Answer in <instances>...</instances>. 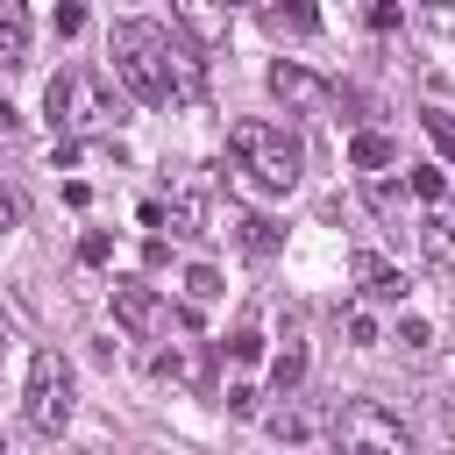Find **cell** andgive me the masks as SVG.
<instances>
[{
    "mask_svg": "<svg viewBox=\"0 0 455 455\" xmlns=\"http://www.w3.org/2000/svg\"><path fill=\"white\" fill-rule=\"evenodd\" d=\"M228 149H235V171H242L256 192H291L299 171H306V142H299L284 121H263V114L235 121V128H228Z\"/></svg>",
    "mask_w": 455,
    "mask_h": 455,
    "instance_id": "cell-1",
    "label": "cell"
},
{
    "mask_svg": "<svg viewBox=\"0 0 455 455\" xmlns=\"http://www.w3.org/2000/svg\"><path fill=\"white\" fill-rule=\"evenodd\" d=\"M164 43H171L164 21H121L114 43H107V78L128 85L142 107H164L171 100V85H164Z\"/></svg>",
    "mask_w": 455,
    "mask_h": 455,
    "instance_id": "cell-2",
    "label": "cell"
},
{
    "mask_svg": "<svg viewBox=\"0 0 455 455\" xmlns=\"http://www.w3.org/2000/svg\"><path fill=\"white\" fill-rule=\"evenodd\" d=\"M43 121H50L57 142H78L85 128H107V121H121V114H114L100 71H57V78L43 85Z\"/></svg>",
    "mask_w": 455,
    "mask_h": 455,
    "instance_id": "cell-3",
    "label": "cell"
},
{
    "mask_svg": "<svg viewBox=\"0 0 455 455\" xmlns=\"http://www.w3.org/2000/svg\"><path fill=\"white\" fill-rule=\"evenodd\" d=\"M327 434H334L341 455H412V427L391 405H377V398H348L327 419Z\"/></svg>",
    "mask_w": 455,
    "mask_h": 455,
    "instance_id": "cell-4",
    "label": "cell"
},
{
    "mask_svg": "<svg viewBox=\"0 0 455 455\" xmlns=\"http://www.w3.org/2000/svg\"><path fill=\"white\" fill-rule=\"evenodd\" d=\"M21 405H28V427H36V434H64V427H71L78 391H71V363H64L57 348H36V355H28V391H21Z\"/></svg>",
    "mask_w": 455,
    "mask_h": 455,
    "instance_id": "cell-5",
    "label": "cell"
},
{
    "mask_svg": "<svg viewBox=\"0 0 455 455\" xmlns=\"http://www.w3.org/2000/svg\"><path fill=\"white\" fill-rule=\"evenodd\" d=\"M270 92L291 107V114H334V85L320 71H306L299 57H277L270 64Z\"/></svg>",
    "mask_w": 455,
    "mask_h": 455,
    "instance_id": "cell-6",
    "label": "cell"
},
{
    "mask_svg": "<svg viewBox=\"0 0 455 455\" xmlns=\"http://www.w3.org/2000/svg\"><path fill=\"white\" fill-rule=\"evenodd\" d=\"M114 320L128 327V334H171V306L149 291V284H114Z\"/></svg>",
    "mask_w": 455,
    "mask_h": 455,
    "instance_id": "cell-7",
    "label": "cell"
},
{
    "mask_svg": "<svg viewBox=\"0 0 455 455\" xmlns=\"http://www.w3.org/2000/svg\"><path fill=\"white\" fill-rule=\"evenodd\" d=\"M164 85H171V100H185V107H192V100H206V57H199V50H185L178 36L164 43Z\"/></svg>",
    "mask_w": 455,
    "mask_h": 455,
    "instance_id": "cell-8",
    "label": "cell"
},
{
    "mask_svg": "<svg viewBox=\"0 0 455 455\" xmlns=\"http://www.w3.org/2000/svg\"><path fill=\"white\" fill-rule=\"evenodd\" d=\"M348 164H355L363 178H384V171L398 164V142H391L384 128H355V135H348Z\"/></svg>",
    "mask_w": 455,
    "mask_h": 455,
    "instance_id": "cell-9",
    "label": "cell"
},
{
    "mask_svg": "<svg viewBox=\"0 0 455 455\" xmlns=\"http://www.w3.org/2000/svg\"><path fill=\"white\" fill-rule=\"evenodd\" d=\"M355 277H363V291H370V299H384V306H398V299L412 291V284H405V270H398V263H384L377 249H363V256H355Z\"/></svg>",
    "mask_w": 455,
    "mask_h": 455,
    "instance_id": "cell-10",
    "label": "cell"
},
{
    "mask_svg": "<svg viewBox=\"0 0 455 455\" xmlns=\"http://www.w3.org/2000/svg\"><path fill=\"white\" fill-rule=\"evenodd\" d=\"M171 28H185V36H199V43H220V36H228V7L178 0V7H171Z\"/></svg>",
    "mask_w": 455,
    "mask_h": 455,
    "instance_id": "cell-11",
    "label": "cell"
},
{
    "mask_svg": "<svg viewBox=\"0 0 455 455\" xmlns=\"http://www.w3.org/2000/svg\"><path fill=\"white\" fill-rule=\"evenodd\" d=\"M14 64H28V14H21V0H0V71H14Z\"/></svg>",
    "mask_w": 455,
    "mask_h": 455,
    "instance_id": "cell-12",
    "label": "cell"
},
{
    "mask_svg": "<svg viewBox=\"0 0 455 455\" xmlns=\"http://www.w3.org/2000/svg\"><path fill=\"white\" fill-rule=\"evenodd\" d=\"M419 249H427V270H434V277H448L455 242H448V220H441V213H427V220H419Z\"/></svg>",
    "mask_w": 455,
    "mask_h": 455,
    "instance_id": "cell-13",
    "label": "cell"
},
{
    "mask_svg": "<svg viewBox=\"0 0 455 455\" xmlns=\"http://www.w3.org/2000/svg\"><path fill=\"white\" fill-rule=\"evenodd\" d=\"M405 192H412L419 206H441V199H448V171H441V164H419V171H405Z\"/></svg>",
    "mask_w": 455,
    "mask_h": 455,
    "instance_id": "cell-14",
    "label": "cell"
},
{
    "mask_svg": "<svg viewBox=\"0 0 455 455\" xmlns=\"http://www.w3.org/2000/svg\"><path fill=\"white\" fill-rule=\"evenodd\" d=\"M228 220H235V235H242L249 256H270V249H277V228H270L263 213H228Z\"/></svg>",
    "mask_w": 455,
    "mask_h": 455,
    "instance_id": "cell-15",
    "label": "cell"
},
{
    "mask_svg": "<svg viewBox=\"0 0 455 455\" xmlns=\"http://www.w3.org/2000/svg\"><path fill=\"white\" fill-rule=\"evenodd\" d=\"M341 334H348V348H377L384 341V327H377L370 306H341Z\"/></svg>",
    "mask_w": 455,
    "mask_h": 455,
    "instance_id": "cell-16",
    "label": "cell"
},
{
    "mask_svg": "<svg viewBox=\"0 0 455 455\" xmlns=\"http://www.w3.org/2000/svg\"><path fill=\"white\" fill-rule=\"evenodd\" d=\"M263 28H277V36H313L320 14H313V7H263Z\"/></svg>",
    "mask_w": 455,
    "mask_h": 455,
    "instance_id": "cell-17",
    "label": "cell"
},
{
    "mask_svg": "<svg viewBox=\"0 0 455 455\" xmlns=\"http://www.w3.org/2000/svg\"><path fill=\"white\" fill-rule=\"evenodd\" d=\"M299 377H306V348L284 341V348L270 355V384H277V391H299Z\"/></svg>",
    "mask_w": 455,
    "mask_h": 455,
    "instance_id": "cell-18",
    "label": "cell"
},
{
    "mask_svg": "<svg viewBox=\"0 0 455 455\" xmlns=\"http://www.w3.org/2000/svg\"><path fill=\"white\" fill-rule=\"evenodd\" d=\"M220 291H228V284H220L213 263H192V270H185V299H192V306H206V299H220Z\"/></svg>",
    "mask_w": 455,
    "mask_h": 455,
    "instance_id": "cell-19",
    "label": "cell"
},
{
    "mask_svg": "<svg viewBox=\"0 0 455 455\" xmlns=\"http://www.w3.org/2000/svg\"><path fill=\"white\" fill-rule=\"evenodd\" d=\"M398 348L427 355V348H434V320H419V313H398Z\"/></svg>",
    "mask_w": 455,
    "mask_h": 455,
    "instance_id": "cell-20",
    "label": "cell"
},
{
    "mask_svg": "<svg viewBox=\"0 0 455 455\" xmlns=\"http://www.w3.org/2000/svg\"><path fill=\"white\" fill-rule=\"evenodd\" d=\"M419 121H427V135H434V149L448 156V149H455V121H448V107H419Z\"/></svg>",
    "mask_w": 455,
    "mask_h": 455,
    "instance_id": "cell-21",
    "label": "cell"
},
{
    "mask_svg": "<svg viewBox=\"0 0 455 455\" xmlns=\"http://www.w3.org/2000/svg\"><path fill=\"white\" fill-rule=\"evenodd\" d=\"M78 263H92V270H100V263H114V235L85 228V235H78Z\"/></svg>",
    "mask_w": 455,
    "mask_h": 455,
    "instance_id": "cell-22",
    "label": "cell"
},
{
    "mask_svg": "<svg viewBox=\"0 0 455 455\" xmlns=\"http://www.w3.org/2000/svg\"><path fill=\"white\" fill-rule=\"evenodd\" d=\"M228 355H235V363H256V355H263V334H249V327L228 334Z\"/></svg>",
    "mask_w": 455,
    "mask_h": 455,
    "instance_id": "cell-23",
    "label": "cell"
},
{
    "mask_svg": "<svg viewBox=\"0 0 455 455\" xmlns=\"http://www.w3.org/2000/svg\"><path fill=\"white\" fill-rule=\"evenodd\" d=\"M256 405H263V398H256L249 384H228V412H235V419H256Z\"/></svg>",
    "mask_w": 455,
    "mask_h": 455,
    "instance_id": "cell-24",
    "label": "cell"
},
{
    "mask_svg": "<svg viewBox=\"0 0 455 455\" xmlns=\"http://www.w3.org/2000/svg\"><path fill=\"white\" fill-rule=\"evenodd\" d=\"M50 21H57V36H78V28H85V7H78V0H64Z\"/></svg>",
    "mask_w": 455,
    "mask_h": 455,
    "instance_id": "cell-25",
    "label": "cell"
},
{
    "mask_svg": "<svg viewBox=\"0 0 455 455\" xmlns=\"http://www.w3.org/2000/svg\"><path fill=\"white\" fill-rule=\"evenodd\" d=\"M270 434H277V441H306V419H299V412H270Z\"/></svg>",
    "mask_w": 455,
    "mask_h": 455,
    "instance_id": "cell-26",
    "label": "cell"
},
{
    "mask_svg": "<svg viewBox=\"0 0 455 455\" xmlns=\"http://www.w3.org/2000/svg\"><path fill=\"white\" fill-rule=\"evenodd\" d=\"M21 220V199H14V185H0V235Z\"/></svg>",
    "mask_w": 455,
    "mask_h": 455,
    "instance_id": "cell-27",
    "label": "cell"
},
{
    "mask_svg": "<svg viewBox=\"0 0 455 455\" xmlns=\"http://www.w3.org/2000/svg\"><path fill=\"white\" fill-rule=\"evenodd\" d=\"M398 21H405V14H398L391 0H377V7H370V28H398Z\"/></svg>",
    "mask_w": 455,
    "mask_h": 455,
    "instance_id": "cell-28",
    "label": "cell"
},
{
    "mask_svg": "<svg viewBox=\"0 0 455 455\" xmlns=\"http://www.w3.org/2000/svg\"><path fill=\"white\" fill-rule=\"evenodd\" d=\"M14 128H21V107H14V100H0V135H14Z\"/></svg>",
    "mask_w": 455,
    "mask_h": 455,
    "instance_id": "cell-29",
    "label": "cell"
},
{
    "mask_svg": "<svg viewBox=\"0 0 455 455\" xmlns=\"http://www.w3.org/2000/svg\"><path fill=\"white\" fill-rule=\"evenodd\" d=\"M0 455H7V441H0Z\"/></svg>",
    "mask_w": 455,
    "mask_h": 455,
    "instance_id": "cell-30",
    "label": "cell"
}]
</instances>
